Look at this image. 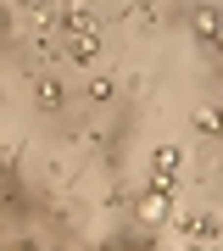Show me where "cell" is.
Listing matches in <instances>:
<instances>
[{
	"label": "cell",
	"mask_w": 223,
	"mask_h": 251,
	"mask_svg": "<svg viewBox=\"0 0 223 251\" xmlns=\"http://www.w3.org/2000/svg\"><path fill=\"white\" fill-rule=\"evenodd\" d=\"M39 106L56 112V106H62V90H56V84H39Z\"/></svg>",
	"instance_id": "obj_1"
}]
</instances>
